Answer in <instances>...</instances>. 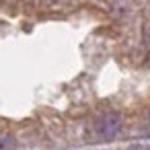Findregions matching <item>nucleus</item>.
Segmentation results:
<instances>
[{"label": "nucleus", "instance_id": "obj_2", "mask_svg": "<svg viewBox=\"0 0 150 150\" xmlns=\"http://www.w3.org/2000/svg\"><path fill=\"white\" fill-rule=\"evenodd\" d=\"M13 148V138L11 136H0V150H11Z\"/></svg>", "mask_w": 150, "mask_h": 150}, {"label": "nucleus", "instance_id": "obj_3", "mask_svg": "<svg viewBox=\"0 0 150 150\" xmlns=\"http://www.w3.org/2000/svg\"><path fill=\"white\" fill-rule=\"evenodd\" d=\"M136 150H148V148H136Z\"/></svg>", "mask_w": 150, "mask_h": 150}, {"label": "nucleus", "instance_id": "obj_1", "mask_svg": "<svg viewBox=\"0 0 150 150\" xmlns=\"http://www.w3.org/2000/svg\"><path fill=\"white\" fill-rule=\"evenodd\" d=\"M119 127H121V121H119V117H117L115 113L101 115V117L97 119V123H95L97 134H99L101 138H105V140L115 138V136H117V132H119Z\"/></svg>", "mask_w": 150, "mask_h": 150}]
</instances>
